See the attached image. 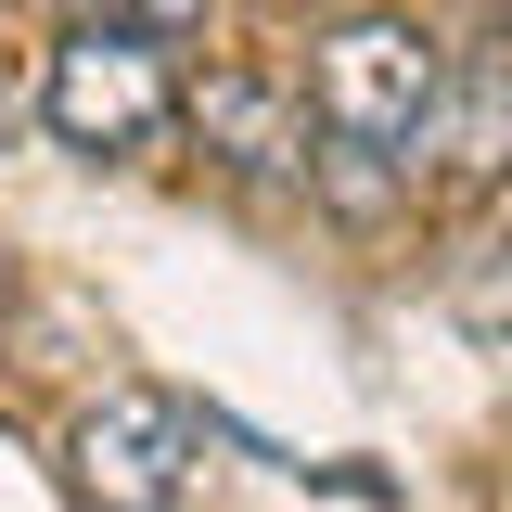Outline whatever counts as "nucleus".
Listing matches in <instances>:
<instances>
[{
    "label": "nucleus",
    "instance_id": "9",
    "mask_svg": "<svg viewBox=\"0 0 512 512\" xmlns=\"http://www.w3.org/2000/svg\"><path fill=\"white\" fill-rule=\"evenodd\" d=\"M0 308H13V256H0Z\"/></svg>",
    "mask_w": 512,
    "mask_h": 512
},
{
    "label": "nucleus",
    "instance_id": "1",
    "mask_svg": "<svg viewBox=\"0 0 512 512\" xmlns=\"http://www.w3.org/2000/svg\"><path fill=\"white\" fill-rule=\"evenodd\" d=\"M436 77H448V52L410 13H346L308 52V141H359L384 167H410L436 141Z\"/></svg>",
    "mask_w": 512,
    "mask_h": 512
},
{
    "label": "nucleus",
    "instance_id": "3",
    "mask_svg": "<svg viewBox=\"0 0 512 512\" xmlns=\"http://www.w3.org/2000/svg\"><path fill=\"white\" fill-rule=\"evenodd\" d=\"M39 116H52L64 154H141L180 116V77H167V52H141L116 26H64L52 64H39Z\"/></svg>",
    "mask_w": 512,
    "mask_h": 512
},
{
    "label": "nucleus",
    "instance_id": "6",
    "mask_svg": "<svg viewBox=\"0 0 512 512\" xmlns=\"http://www.w3.org/2000/svg\"><path fill=\"white\" fill-rule=\"evenodd\" d=\"M308 192L333 205V218H359V231H372V218L410 205V167H384V154H359V141H308Z\"/></svg>",
    "mask_w": 512,
    "mask_h": 512
},
{
    "label": "nucleus",
    "instance_id": "5",
    "mask_svg": "<svg viewBox=\"0 0 512 512\" xmlns=\"http://www.w3.org/2000/svg\"><path fill=\"white\" fill-rule=\"evenodd\" d=\"M436 128H448V167H461V180H500V154H512V52H500V26H474V39L448 52Z\"/></svg>",
    "mask_w": 512,
    "mask_h": 512
},
{
    "label": "nucleus",
    "instance_id": "7",
    "mask_svg": "<svg viewBox=\"0 0 512 512\" xmlns=\"http://www.w3.org/2000/svg\"><path fill=\"white\" fill-rule=\"evenodd\" d=\"M103 26H116V39H141V52H180L192 26H205V0H103Z\"/></svg>",
    "mask_w": 512,
    "mask_h": 512
},
{
    "label": "nucleus",
    "instance_id": "4",
    "mask_svg": "<svg viewBox=\"0 0 512 512\" xmlns=\"http://www.w3.org/2000/svg\"><path fill=\"white\" fill-rule=\"evenodd\" d=\"M192 141L231 167V180H295L308 167V103L269 77V64H218L192 90Z\"/></svg>",
    "mask_w": 512,
    "mask_h": 512
},
{
    "label": "nucleus",
    "instance_id": "2",
    "mask_svg": "<svg viewBox=\"0 0 512 512\" xmlns=\"http://www.w3.org/2000/svg\"><path fill=\"white\" fill-rule=\"evenodd\" d=\"M192 461H205V436H192V410L167 384H103L64 423V474H77L90 512H180Z\"/></svg>",
    "mask_w": 512,
    "mask_h": 512
},
{
    "label": "nucleus",
    "instance_id": "8",
    "mask_svg": "<svg viewBox=\"0 0 512 512\" xmlns=\"http://www.w3.org/2000/svg\"><path fill=\"white\" fill-rule=\"evenodd\" d=\"M461 333L500 346V256H487V244H474V269H461Z\"/></svg>",
    "mask_w": 512,
    "mask_h": 512
},
{
    "label": "nucleus",
    "instance_id": "10",
    "mask_svg": "<svg viewBox=\"0 0 512 512\" xmlns=\"http://www.w3.org/2000/svg\"><path fill=\"white\" fill-rule=\"evenodd\" d=\"M0 141H13V103H0Z\"/></svg>",
    "mask_w": 512,
    "mask_h": 512
}]
</instances>
